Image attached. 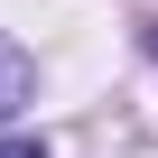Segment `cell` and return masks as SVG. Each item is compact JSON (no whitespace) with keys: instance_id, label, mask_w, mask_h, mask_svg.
<instances>
[{"instance_id":"cell-2","label":"cell","mask_w":158,"mask_h":158,"mask_svg":"<svg viewBox=\"0 0 158 158\" xmlns=\"http://www.w3.org/2000/svg\"><path fill=\"white\" fill-rule=\"evenodd\" d=\"M0 158H47V149H37V139H0Z\"/></svg>"},{"instance_id":"cell-1","label":"cell","mask_w":158,"mask_h":158,"mask_svg":"<svg viewBox=\"0 0 158 158\" xmlns=\"http://www.w3.org/2000/svg\"><path fill=\"white\" fill-rule=\"evenodd\" d=\"M28 84H37V65H28V56L10 47V37H0V121H10V112L28 102Z\"/></svg>"}]
</instances>
